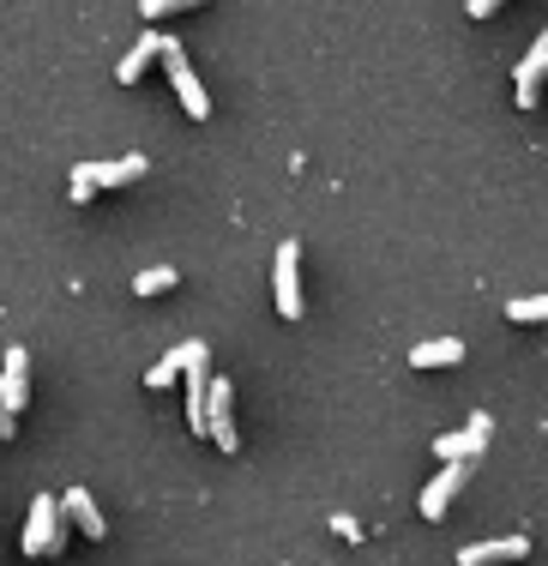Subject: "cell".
Masks as SVG:
<instances>
[{
    "label": "cell",
    "instance_id": "cell-8",
    "mask_svg": "<svg viewBox=\"0 0 548 566\" xmlns=\"http://www.w3.org/2000/svg\"><path fill=\"white\" fill-rule=\"evenodd\" d=\"M164 43H169V36H157V31H145V36H139V43H133V49H127V55H122V66H115V78H122V85H139V73H145V66H151L157 55H164Z\"/></svg>",
    "mask_w": 548,
    "mask_h": 566
},
{
    "label": "cell",
    "instance_id": "cell-9",
    "mask_svg": "<svg viewBox=\"0 0 548 566\" xmlns=\"http://www.w3.org/2000/svg\"><path fill=\"white\" fill-rule=\"evenodd\" d=\"M548 78V36L537 49H530L525 61H518V109H530V103H537V85Z\"/></svg>",
    "mask_w": 548,
    "mask_h": 566
},
{
    "label": "cell",
    "instance_id": "cell-13",
    "mask_svg": "<svg viewBox=\"0 0 548 566\" xmlns=\"http://www.w3.org/2000/svg\"><path fill=\"white\" fill-rule=\"evenodd\" d=\"M434 458H446V464H471V458H483V447L459 428V434H440L434 440Z\"/></svg>",
    "mask_w": 548,
    "mask_h": 566
},
{
    "label": "cell",
    "instance_id": "cell-15",
    "mask_svg": "<svg viewBox=\"0 0 548 566\" xmlns=\"http://www.w3.org/2000/svg\"><path fill=\"white\" fill-rule=\"evenodd\" d=\"M164 290H176V272H169V265H151V272L133 277V295H164Z\"/></svg>",
    "mask_w": 548,
    "mask_h": 566
},
{
    "label": "cell",
    "instance_id": "cell-7",
    "mask_svg": "<svg viewBox=\"0 0 548 566\" xmlns=\"http://www.w3.org/2000/svg\"><path fill=\"white\" fill-rule=\"evenodd\" d=\"M61 518H73L91 543H103V536H109V524H103V512H97V501H91L85 489H66L61 494Z\"/></svg>",
    "mask_w": 548,
    "mask_h": 566
},
{
    "label": "cell",
    "instance_id": "cell-18",
    "mask_svg": "<svg viewBox=\"0 0 548 566\" xmlns=\"http://www.w3.org/2000/svg\"><path fill=\"white\" fill-rule=\"evenodd\" d=\"M464 434H471L476 447H488V434H494V416H488V410H476L471 422H464Z\"/></svg>",
    "mask_w": 548,
    "mask_h": 566
},
{
    "label": "cell",
    "instance_id": "cell-1",
    "mask_svg": "<svg viewBox=\"0 0 548 566\" xmlns=\"http://www.w3.org/2000/svg\"><path fill=\"white\" fill-rule=\"evenodd\" d=\"M61 501H49V494H36L31 501V518H24V555L31 560H43V555H61V543H66V531H61Z\"/></svg>",
    "mask_w": 548,
    "mask_h": 566
},
{
    "label": "cell",
    "instance_id": "cell-20",
    "mask_svg": "<svg viewBox=\"0 0 548 566\" xmlns=\"http://www.w3.org/2000/svg\"><path fill=\"white\" fill-rule=\"evenodd\" d=\"M464 12H471V19H494L500 7H494V0H464Z\"/></svg>",
    "mask_w": 548,
    "mask_h": 566
},
{
    "label": "cell",
    "instance_id": "cell-2",
    "mask_svg": "<svg viewBox=\"0 0 548 566\" xmlns=\"http://www.w3.org/2000/svg\"><path fill=\"white\" fill-rule=\"evenodd\" d=\"M24 403H31V356L12 344L7 356H0V416H12V422H19Z\"/></svg>",
    "mask_w": 548,
    "mask_h": 566
},
{
    "label": "cell",
    "instance_id": "cell-12",
    "mask_svg": "<svg viewBox=\"0 0 548 566\" xmlns=\"http://www.w3.org/2000/svg\"><path fill=\"white\" fill-rule=\"evenodd\" d=\"M91 175H97V187H127L145 175V151L139 157H115V164H91Z\"/></svg>",
    "mask_w": 548,
    "mask_h": 566
},
{
    "label": "cell",
    "instance_id": "cell-17",
    "mask_svg": "<svg viewBox=\"0 0 548 566\" xmlns=\"http://www.w3.org/2000/svg\"><path fill=\"white\" fill-rule=\"evenodd\" d=\"M145 24H157V19H169V12H187V0H145Z\"/></svg>",
    "mask_w": 548,
    "mask_h": 566
},
{
    "label": "cell",
    "instance_id": "cell-19",
    "mask_svg": "<svg viewBox=\"0 0 548 566\" xmlns=\"http://www.w3.org/2000/svg\"><path fill=\"white\" fill-rule=\"evenodd\" d=\"M331 531H338L344 543H362V524H356L350 512H331Z\"/></svg>",
    "mask_w": 548,
    "mask_h": 566
},
{
    "label": "cell",
    "instance_id": "cell-4",
    "mask_svg": "<svg viewBox=\"0 0 548 566\" xmlns=\"http://www.w3.org/2000/svg\"><path fill=\"white\" fill-rule=\"evenodd\" d=\"M277 314L284 319H302V248L296 241H284V248H277Z\"/></svg>",
    "mask_w": 548,
    "mask_h": 566
},
{
    "label": "cell",
    "instance_id": "cell-5",
    "mask_svg": "<svg viewBox=\"0 0 548 566\" xmlns=\"http://www.w3.org/2000/svg\"><path fill=\"white\" fill-rule=\"evenodd\" d=\"M471 476H476V458H471V464H446V470H440V476L422 489V518H446L452 494H459Z\"/></svg>",
    "mask_w": 548,
    "mask_h": 566
},
{
    "label": "cell",
    "instance_id": "cell-10",
    "mask_svg": "<svg viewBox=\"0 0 548 566\" xmlns=\"http://www.w3.org/2000/svg\"><path fill=\"white\" fill-rule=\"evenodd\" d=\"M193 349H199V338H187V344H176V349H169V356L157 361L151 374H145V386H151V392H164V386H176L181 374H187V361H193Z\"/></svg>",
    "mask_w": 548,
    "mask_h": 566
},
{
    "label": "cell",
    "instance_id": "cell-3",
    "mask_svg": "<svg viewBox=\"0 0 548 566\" xmlns=\"http://www.w3.org/2000/svg\"><path fill=\"white\" fill-rule=\"evenodd\" d=\"M164 66H169V78H176V91H181V109L193 115V120H205L211 115V103H205V85L193 78V61H187V49L169 36L164 43Z\"/></svg>",
    "mask_w": 548,
    "mask_h": 566
},
{
    "label": "cell",
    "instance_id": "cell-6",
    "mask_svg": "<svg viewBox=\"0 0 548 566\" xmlns=\"http://www.w3.org/2000/svg\"><path fill=\"white\" fill-rule=\"evenodd\" d=\"M530 555V536H494V543H464L459 566H506V560H525Z\"/></svg>",
    "mask_w": 548,
    "mask_h": 566
},
{
    "label": "cell",
    "instance_id": "cell-16",
    "mask_svg": "<svg viewBox=\"0 0 548 566\" xmlns=\"http://www.w3.org/2000/svg\"><path fill=\"white\" fill-rule=\"evenodd\" d=\"M66 193H73V206H91V193H97V175H91V164L73 169V187H66Z\"/></svg>",
    "mask_w": 548,
    "mask_h": 566
},
{
    "label": "cell",
    "instance_id": "cell-11",
    "mask_svg": "<svg viewBox=\"0 0 548 566\" xmlns=\"http://www.w3.org/2000/svg\"><path fill=\"white\" fill-rule=\"evenodd\" d=\"M452 361H464V344L459 338H434V344L410 349V368H452Z\"/></svg>",
    "mask_w": 548,
    "mask_h": 566
},
{
    "label": "cell",
    "instance_id": "cell-14",
    "mask_svg": "<svg viewBox=\"0 0 548 566\" xmlns=\"http://www.w3.org/2000/svg\"><path fill=\"white\" fill-rule=\"evenodd\" d=\"M506 319H513V326H530V319H548V295H518V302H506Z\"/></svg>",
    "mask_w": 548,
    "mask_h": 566
}]
</instances>
